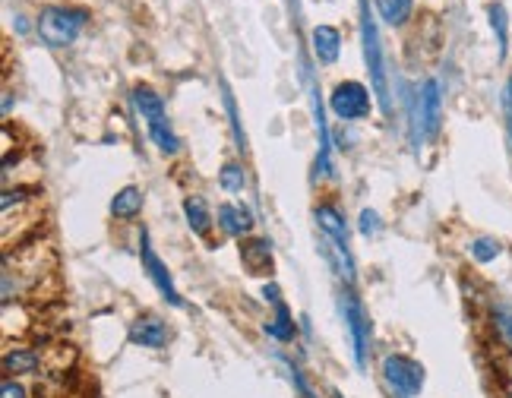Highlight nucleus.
Returning <instances> with one entry per match:
<instances>
[{
  "instance_id": "1",
  "label": "nucleus",
  "mask_w": 512,
  "mask_h": 398,
  "mask_svg": "<svg viewBox=\"0 0 512 398\" xmlns=\"http://www.w3.org/2000/svg\"><path fill=\"white\" fill-rule=\"evenodd\" d=\"M133 108L136 114L143 117V124L149 130V139L155 143L162 155H177L181 152V139H177L171 121H168V108H165V98L155 92L152 86H136L133 89Z\"/></svg>"
},
{
  "instance_id": "2",
  "label": "nucleus",
  "mask_w": 512,
  "mask_h": 398,
  "mask_svg": "<svg viewBox=\"0 0 512 398\" xmlns=\"http://www.w3.org/2000/svg\"><path fill=\"white\" fill-rule=\"evenodd\" d=\"M89 23V10L83 7H45L38 13V38L48 48H67L73 45Z\"/></svg>"
},
{
  "instance_id": "3",
  "label": "nucleus",
  "mask_w": 512,
  "mask_h": 398,
  "mask_svg": "<svg viewBox=\"0 0 512 398\" xmlns=\"http://www.w3.org/2000/svg\"><path fill=\"white\" fill-rule=\"evenodd\" d=\"M443 127V86L440 79H424L418 95L411 98V130H415V143H430Z\"/></svg>"
},
{
  "instance_id": "4",
  "label": "nucleus",
  "mask_w": 512,
  "mask_h": 398,
  "mask_svg": "<svg viewBox=\"0 0 512 398\" xmlns=\"http://www.w3.org/2000/svg\"><path fill=\"white\" fill-rule=\"evenodd\" d=\"M380 373L386 386L396 392L399 398H418L424 392V383H427V370L421 361L415 357H408L402 351H392L380 361Z\"/></svg>"
},
{
  "instance_id": "5",
  "label": "nucleus",
  "mask_w": 512,
  "mask_h": 398,
  "mask_svg": "<svg viewBox=\"0 0 512 398\" xmlns=\"http://www.w3.org/2000/svg\"><path fill=\"white\" fill-rule=\"evenodd\" d=\"M361 35H364V57L373 76V92L380 98L383 114H392V98H389V76H386V61H383V45H380V32L377 23L370 19L367 4H361Z\"/></svg>"
},
{
  "instance_id": "6",
  "label": "nucleus",
  "mask_w": 512,
  "mask_h": 398,
  "mask_svg": "<svg viewBox=\"0 0 512 398\" xmlns=\"http://www.w3.org/2000/svg\"><path fill=\"white\" fill-rule=\"evenodd\" d=\"M342 316H345V326H348V338H351V348H354V364L367 367V354H370V342H373V326H370V316L364 310V304L354 297V291H342Z\"/></svg>"
},
{
  "instance_id": "7",
  "label": "nucleus",
  "mask_w": 512,
  "mask_h": 398,
  "mask_svg": "<svg viewBox=\"0 0 512 398\" xmlns=\"http://www.w3.org/2000/svg\"><path fill=\"white\" fill-rule=\"evenodd\" d=\"M329 108L339 121H364V117H370L373 102H370V92L364 83H358V79H345V83L332 89Z\"/></svg>"
},
{
  "instance_id": "8",
  "label": "nucleus",
  "mask_w": 512,
  "mask_h": 398,
  "mask_svg": "<svg viewBox=\"0 0 512 398\" xmlns=\"http://www.w3.org/2000/svg\"><path fill=\"white\" fill-rule=\"evenodd\" d=\"M140 260H143V272L149 275V282L155 285V291H159L171 307H184V297H181V291L174 288V278H171L168 266L162 263V256L152 250L146 228L140 231Z\"/></svg>"
},
{
  "instance_id": "9",
  "label": "nucleus",
  "mask_w": 512,
  "mask_h": 398,
  "mask_svg": "<svg viewBox=\"0 0 512 398\" xmlns=\"http://www.w3.org/2000/svg\"><path fill=\"white\" fill-rule=\"evenodd\" d=\"M130 342L140 345V348H149V351H162L171 342V332H168L165 320L146 313V316H136V320L130 323Z\"/></svg>"
},
{
  "instance_id": "10",
  "label": "nucleus",
  "mask_w": 512,
  "mask_h": 398,
  "mask_svg": "<svg viewBox=\"0 0 512 398\" xmlns=\"http://www.w3.org/2000/svg\"><path fill=\"white\" fill-rule=\"evenodd\" d=\"M313 218H317V225H320V231H323V237H326V244H329L332 250H339V253L351 256V253H348V228H345V215H342L336 206L323 203V206L313 209Z\"/></svg>"
},
{
  "instance_id": "11",
  "label": "nucleus",
  "mask_w": 512,
  "mask_h": 398,
  "mask_svg": "<svg viewBox=\"0 0 512 398\" xmlns=\"http://www.w3.org/2000/svg\"><path fill=\"white\" fill-rule=\"evenodd\" d=\"M310 48L320 64H336L342 54V32L336 26H317L310 32Z\"/></svg>"
},
{
  "instance_id": "12",
  "label": "nucleus",
  "mask_w": 512,
  "mask_h": 398,
  "mask_svg": "<svg viewBox=\"0 0 512 398\" xmlns=\"http://www.w3.org/2000/svg\"><path fill=\"white\" fill-rule=\"evenodd\" d=\"M241 263L250 275H269L272 272V244L266 237H250L241 244Z\"/></svg>"
},
{
  "instance_id": "13",
  "label": "nucleus",
  "mask_w": 512,
  "mask_h": 398,
  "mask_svg": "<svg viewBox=\"0 0 512 398\" xmlns=\"http://www.w3.org/2000/svg\"><path fill=\"white\" fill-rule=\"evenodd\" d=\"M219 228L228 237H247L253 231V215L238 203H222L219 206Z\"/></svg>"
},
{
  "instance_id": "14",
  "label": "nucleus",
  "mask_w": 512,
  "mask_h": 398,
  "mask_svg": "<svg viewBox=\"0 0 512 398\" xmlns=\"http://www.w3.org/2000/svg\"><path fill=\"white\" fill-rule=\"evenodd\" d=\"M184 218H187V225H190V231L193 234H209V228H212V212H209V206H206V199L203 196H187L184 199Z\"/></svg>"
},
{
  "instance_id": "15",
  "label": "nucleus",
  "mask_w": 512,
  "mask_h": 398,
  "mask_svg": "<svg viewBox=\"0 0 512 398\" xmlns=\"http://www.w3.org/2000/svg\"><path fill=\"white\" fill-rule=\"evenodd\" d=\"M143 212V190L140 187H124L111 199V215L114 218H136Z\"/></svg>"
},
{
  "instance_id": "16",
  "label": "nucleus",
  "mask_w": 512,
  "mask_h": 398,
  "mask_svg": "<svg viewBox=\"0 0 512 398\" xmlns=\"http://www.w3.org/2000/svg\"><path fill=\"white\" fill-rule=\"evenodd\" d=\"M266 335L275 338V342H282V345L285 342H294V335H298V326H294V316L285 307V301L275 304V316L266 323Z\"/></svg>"
},
{
  "instance_id": "17",
  "label": "nucleus",
  "mask_w": 512,
  "mask_h": 398,
  "mask_svg": "<svg viewBox=\"0 0 512 398\" xmlns=\"http://www.w3.org/2000/svg\"><path fill=\"white\" fill-rule=\"evenodd\" d=\"M490 329H494L500 348L512 357V304H494V310H490Z\"/></svg>"
},
{
  "instance_id": "18",
  "label": "nucleus",
  "mask_w": 512,
  "mask_h": 398,
  "mask_svg": "<svg viewBox=\"0 0 512 398\" xmlns=\"http://www.w3.org/2000/svg\"><path fill=\"white\" fill-rule=\"evenodd\" d=\"M38 370V354L29 348H13L4 354V373L7 376H26Z\"/></svg>"
},
{
  "instance_id": "19",
  "label": "nucleus",
  "mask_w": 512,
  "mask_h": 398,
  "mask_svg": "<svg viewBox=\"0 0 512 398\" xmlns=\"http://www.w3.org/2000/svg\"><path fill=\"white\" fill-rule=\"evenodd\" d=\"M468 256L478 266H487V263H494V260H500V256H503V244L497 241V237L481 234V237H475V241L468 244Z\"/></svg>"
},
{
  "instance_id": "20",
  "label": "nucleus",
  "mask_w": 512,
  "mask_h": 398,
  "mask_svg": "<svg viewBox=\"0 0 512 398\" xmlns=\"http://www.w3.org/2000/svg\"><path fill=\"white\" fill-rule=\"evenodd\" d=\"M377 10L383 16V23L405 26L411 13H415V0H377Z\"/></svg>"
},
{
  "instance_id": "21",
  "label": "nucleus",
  "mask_w": 512,
  "mask_h": 398,
  "mask_svg": "<svg viewBox=\"0 0 512 398\" xmlns=\"http://www.w3.org/2000/svg\"><path fill=\"white\" fill-rule=\"evenodd\" d=\"M487 16H490V29H494V35H497L500 61H503V57L509 54V16H506V7L503 4H490Z\"/></svg>"
},
{
  "instance_id": "22",
  "label": "nucleus",
  "mask_w": 512,
  "mask_h": 398,
  "mask_svg": "<svg viewBox=\"0 0 512 398\" xmlns=\"http://www.w3.org/2000/svg\"><path fill=\"white\" fill-rule=\"evenodd\" d=\"M219 187L225 193H244L247 187V171L241 162H225L222 171H219Z\"/></svg>"
},
{
  "instance_id": "23",
  "label": "nucleus",
  "mask_w": 512,
  "mask_h": 398,
  "mask_svg": "<svg viewBox=\"0 0 512 398\" xmlns=\"http://www.w3.org/2000/svg\"><path fill=\"white\" fill-rule=\"evenodd\" d=\"M222 92H225V111H228V117H231L234 136H238V143H241V146H247V139H244V133H241V117H238V105H234V95L228 92V86H222Z\"/></svg>"
},
{
  "instance_id": "24",
  "label": "nucleus",
  "mask_w": 512,
  "mask_h": 398,
  "mask_svg": "<svg viewBox=\"0 0 512 398\" xmlns=\"http://www.w3.org/2000/svg\"><path fill=\"white\" fill-rule=\"evenodd\" d=\"M285 367H288V376H291V383H294V389H298L301 392V398H317V392H313L310 389V383L304 380V373L298 370V367H294L291 361H282Z\"/></svg>"
},
{
  "instance_id": "25",
  "label": "nucleus",
  "mask_w": 512,
  "mask_h": 398,
  "mask_svg": "<svg viewBox=\"0 0 512 398\" xmlns=\"http://www.w3.org/2000/svg\"><path fill=\"white\" fill-rule=\"evenodd\" d=\"M0 398H29V389L19 380H13V376H7V380L0 383Z\"/></svg>"
},
{
  "instance_id": "26",
  "label": "nucleus",
  "mask_w": 512,
  "mask_h": 398,
  "mask_svg": "<svg viewBox=\"0 0 512 398\" xmlns=\"http://www.w3.org/2000/svg\"><path fill=\"white\" fill-rule=\"evenodd\" d=\"M361 234H364V237L380 234V215L373 212V209H364V212H361Z\"/></svg>"
},
{
  "instance_id": "27",
  "label": "nucleus",
  "mask_w": 512,
  "mask_h": 398,
  "mask_svg": "<svg viewBox=\"0 0 512 398\" xmlns=\"http://www.w3.org/2000/svg\"><path fill=\"white\" fill-rule=\"evenodd\" d=\"M503 117H506V136H509V146H512V98L503 92Z\"/></svg>"
},
{
  "instance_id": "28",
  "label": "nucleus",
  "mask_w": 512,
  "mask_h": 398,
  "mask_svg": "<svg viewBox=\"0 0 512 398\" xmlns=\"http://www.w3.org/2000/svg\"><path fill=\"white\" fill-rule=\"evenodd\" d=\"M500 398H512V373L503 380V389H500Z\"/></svg>"
},
{
  "instance_id": "29",
  "label": "nucleus",
  "mask_w": 512,
  "mask_h": 398,
  "mask_svg": "<svg viewBox=\"0 0 512 398\" xmlns=\"http://www.w3.org/2000/svg\"><path fill=\"white\" fill-rule=\"evenodd\" d=\"M506 95L512 98V76H509V83H506Z\"/></svg>"
},
{
  "instance_id": "30",
  "label": "nucleus",
  "mask_w": 512,
  "mask_h": 398,
  "mask_svg": "<svg viewBox=\"0 0 512 398\" xmlns=\"http://www.w3.org/2000/svg\"><path fill=\"white\" fill-rule=\"evenodd\" d=\"M329 398H342V392H339V389H332V392H329Z\"/></svg>"
}]
</instances>
